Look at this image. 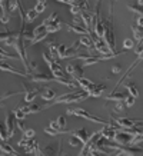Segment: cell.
<instances>
[{
  "label": "cell",
  "instance_id": "obj_1",
  "mask_svg": "<svg viewBox=\"0 0 143 156\" xmlns=\"http://www.w3.org/2000/svg\"><path fill=\"white\" fill-rule=\"evenodd\" d=\"M89 98V95L86 93L85 90L83 92H79V90H75V92H70V93H65V95L59 96V98H54L53 100L47 102V103L42 106V109H49L54 106V105H72V103H80V102H85L86 99Z\"/></svg>",
  "mask_w": 143,
  "mask_h": 156
},
{
  "label": "cell",
  "instance_id": "obj_2",
  "mask_svg": "<svg viewBox=\"0 0 143 156\" xmlns=\"http://www.w3.org/2000/svg\"><path fill=\"white\" fill-rule=\"evenodd\" d=\"M103 40L110 48L112 52L116 50V39H114V30H113V2L109 6V17L105 20V33H103Z\"/></svg>",
  "mask_w": 143,
  "mask_h": 156
},
{
  "label": "cell",
  "instance_id": "obj_3",
  "mask_svg": "<svg viewBox=\"0 0 143 156\" xmlns=\"http://www.w3.org/2000/svg\"><path fill=\"white\" fill-rule=\"evenodd\" d=\"M66 113L67 115H73V116H79V118H83V119H87V120H90V122L100 123V125H107V123H109V120H105V119L99 118V116L90 113L89 110H86V109H83V108L70 106V108L66 109Z\"/></svg>",
  "mask_w": 143,
  "mask_h": 156
},
{
  "label": "cell",
  "instance_id": "obj_4",
  "mask_svg": "<svg viewBox=\"0 0 143 156\" xmlns=\"http://www.w3.org/2000/svg\"><path fill=\"white\" fill-rule=\"evenodd\" d=\"M43 24L46 26V30L49 33H56L62 29V20H60L57 13H52L49 17H46L43 20Z\"/></svg>",
  "mask_w": 143,
  "mask_h": 156
},
{
  "label": "cell",
  "instance_id": "obj_5",
  "mask_svg": "<svg viewBox=\"0 0 143 156\" xmlns=\"http://www.w3.org/2000/svg\"><path fill=\"white\" fill-rule=\"evenodd\" d=\"M100 137V132L99 130H96V132H93L89 136V139L86 140V143H83V147H82V151L79 155L85 156V155H96L95 152V145H96V140Z\"/></svg>",
  "mask_w": 143,
  "mask_h": 156
},
{
  "label": "cell",
  "instance_id": "obj_6",
  "mask_svg": "<svg viewBox=\"0 0 143 156\" xmlns=\"http://www.w3.org/2000/svg\"><path fill=\"white\" fill-rule=\"evenodd\" d=\"M49 36V32L46 30V26L44 24H39V26H36V27L33 29V36H32V39H30V44L32 46H34V44H37L39 42H42V40H44V39Z\"/></svg>",
  "mask_w": 143,
  "mask_h": 156
},
{
  "label": "cell",
  "instance_id": "obj_7",
  "mask_svg": "<svg viewBox=\"0 0 143 156\" xmlns=\"http://www.w3.org/2000/svg\"><path fill=\"white\" fill-rule=\"evenodd\" d=\"M112 119V118H110ZM114 122V125H117V128H123V129H130V128H134V126H142V120H134V119H130V118H114L112 119Z\"/></svg>",
  "mask_w": 143,
  "mask_h": 156
},
{
  "label": "cell",
  "instance_id": "obj_8",
  "mask_svg": "<svg viewBox=\"0 0 143 156\" xmlns=\"http://www.w3.org/2000/svg\"><path fill=\"white\" fill-rule=\"evenodd\" d=\"M27 79L33 83H49V82H56L52 75L47 73H42V72H36V73H29Z\"/></svg>",
  "mask_w": 143,
  "mask_h": 156
},
{
  "label": "cell",
  "instance_id": "obj_9",
  "mask_svg": "<svg viewBox=\"0 0 143 156\" xmlns=\"http://www.w3.org/2000/svg\"><path fill=\"white\" fill-rule=\"evenodd\" d=\"M66 73L70 76L72 79L77 80V79L83 77V67H82V65H79V63H67Z\"/></svg>",
  "mask_w": 143,
  "mask_h": 156
},
{
  "label": "cell",
  "instance_id": "obj_10",
  "mask_svg": "<svg viewBox=\"0 0 143 156\" xmlns=\"http://www.w3.org/2000/svg\"><path fill=\"white\" fill-rule=\"evenodd\" d=\"M92 42H93V49L96 52H99L100 55H109L112 53L110 48L106 44V42L103 40V37H97V36H92Z\"/></svg>",
  "mask_w": 143,
  "mask_h": 156
},
{
  "label": "cell",
  "instance_id": "obj_11",
  "mask_svg": "<svg viewBox=\"0 0 143 156\" xmlns=\"http://www.w3.org/2000/svg\"><path fill=\"white\" fill-rule=\"evenodd\" d=\"M7 5H9V0H0V22L3 26H6L12 19V13L9 12Z\"/></svg>",
  "mask_w": 143,
  "mask_h": 156
},
{
  "label": "cell",
  "instance_id": "obj_12",
  "mask_svg": "<svg viewBox=\"0 0 143 156\" xmlns=\"http://www.w3.org/2000/svg\"><path fill=\"white\" fill-rule=\"evenodd\" d=\"M6 132H7V139L13 137L14 130H16V118L12 112H6Z\"/></svg>",
  "mask_w": 143,
  "mask_h": 156
},
{
  "label": "cell",
  "instance_id": "obj_13",
  "mask_svg": "<svg viewBox=\"0 0 143 156\" xmlns=\"http://www.w3.org/2000/svg\"><path fill=\"white\" fill-rule=\"evenodd\" d=\"M24 151H26V153H27V155H37V156L42 155L40 145H39L37 140H34L33 137H32V139H29L27 145L24 146Z\"/></svg>",
  "mask_w": 143,
  "mask_h": 156
},
{
  "label": "cell",
  "instance_id": "obj_14",
  "mask_svg": "<svg viewBox=\"0 0 143 156\" xmlns=\"http://www.w3.org/2000/svg\"><path fill=\"white\" fill-rule=\"evenodd\" d=\"M23 87H24V102L26 103H32L36 98L40 89L39 87H32V86H27L26 83H23Z\"/></svg>",
  "mask_w": 143,
  "mask_h": 156
},
{
  "label": "cell",
  "instance_id": "obj_15",
  "mask_svg": "<svg viewBox=\"0 0 143 156\" xmlns=\"http://www.w3.org/2000/svg\"><path fill=\"white\" fill-rule=\"evenodd\" d=\"M67 27H69L70 32H73V33H76V34H80V36H92V32L89 29H86L83 24H77L76 22L70 23Z\"/></svg>",
  "mask_w": 143,
  "mask_h": 156
},
{
  "label": "cell",
  "instance_id": "obj_16",
  "mask_svg": "<svg viewBox=\"0 0 143 156\" xmlns=\"http://www.w3.org/2000/svg\"><path fill=\"white\" fill-rule=\"evenodd\" d=\"M80 19H82V22H83V26L92 32V29H93V20H95V14L92 13V12H89V10H87V12H82Z\"/></svg>",
  "mask_w": 143,
  "mask_h": 156
},
{
  "label": "cell",
  "instance_id": "obj_17",
  "mask_svg": "<svg viewBox=\"0 0 143 156\" xmlns=\"http://www.w3.org/2000/svg\"><path fill=\"white\" fill-rule=\"evenodd\" d=\"M40 96H42L43 100H46V102H50V100H53L54 98H56L57 92L54 89H52V87H43V89H40Z\"/></svg>",
  "mask_w": 143,
  "mask_h": 156
},
{
  "label": "cell",
  "instance_id": "obj_18",
  "mask_svg": "<svg viewBox=\"0 0 143 156\" xmlns=\"http://www.w3.org/2000/svg\"><path fill=\"white\" fill-rule=\"evenodd\" d=\"M0 152L3 155H12V156H19V152L14 151L6 140H0Z\"/></svg>",
  "mask_w": 143,
  "mask_h": 156
},
{
  "label": "cell",
  "instance_id": "obj_19",
  "mask_svg": "<svg viewBox=\"0 0 143 156\" xmlns=\"http://www.w3.org/2000/svg\"><path fill=\"white\" fill-rule=\"evenodd\" d=\"M72 136H75L76 139H79V142L83 145V143H86V140L89 139V133H87V130H86L85 128H80V129H77V130H73V132H72Z\"/></svg>",
  "mask_w": 143,
  "mask_h": 156
},
{
  "label": "cell",
  "instance_id": "obj_20",
  "mask_svg": "<svg viewBox=\"0 0 143 156\" xmlns=\"http://www.w3.org/2000/svg\"><path fill=\"white\" fill-rule=\"evenodd\" d=\"M76 82H77V85L80 86V87L85 90L87 95L90 93L92 87H93V85H95V82H92L90 79H86V77H80V79H77Z\"/></svg>",
  "mask_w": 143,
  "mask_h": 156
},
{
  "label": "cell",
  "instance_id": "obj_21",
  "mask_svg": "<svg viewBox=\"0 0 143 156\" xmlns=\"http://www.w3.org/2000/svg\"><path fill=\"white\" fill-rule=\"evenodd\" d=\"M22 109H23V112L26 113V116H27V115L39 113V112L42 110V106L37 103H34V102H32V105H24V106H22Z\"/></svg>",
  "mask_w": 143,
  "mask_h": 156
},
{
  "label": "cell",
  "instance_id": "obj_22",
  "mask_svg": "<svg viewBox=\"0 0 143 156\" xmlns=\"http://www.w3.org/2000/svg\"><path fill=\"white\" fill-rule=\"evenodd\" d=\"M79 42H75L70 48H66V53H65V59H73L79 52Z\"/></svg>",
  "mask_w": 143,
  "mask_h": 156
},
{
  "label": "cell",
  "instance_id": "obj_23",
  "mask_svg": "<svg viewBox=\"0 0 143 156\" xmlns=\"http://www.w3.org/2000/svg\"><path fill=\"white\" fill-rule=\"evenodd\" d=\"M132 32H133V36H134V42H142L143 39V26H138L136 23H133L130 26Z\"/></svg>",
  "mask_w": 143,
  "mask_h": 156
},
{
  "label": "cell",
  "instance_id": "obj_24",
  "mask_svg": "<svg viewBox=\"0 0 143 156\" xmlns=\"http://www.w3.org/2000/svg\"><path fill=\"white\" fill-rule=\"evenodd\" d=\"M79 44H80V46H85V48L87 49L89 55H90L92 50H93V42H92V36H82V37L79 39Z\"/></svg>",
  "mask_w": 143,
  "mask_h": 156
},
{
  "label": "cell",
  "instance_id": "obj_25",
  "mask_svg": "<svg viewBox=\"0 0 143 156\" xmlns=\"http://www.w3.org/2000/svg\"><path fill=\"white\" fill-rule=\"evenodd\" d=\"M37 16H39V13L34 10V7L33 9H27L26 12H24V23L32 24V22H34Z\"/></svg>",
  "mask_w": 143,
  "mask_h": 156
},
{
  "label": "cell",
  "instance_id": "obj_26",
  "mask_svg": "<svg viewBox=\"0 0 143 156\" xmlns=\"http://www.w3.org/2000/svg\"><path fill=\"white\" fill-rule=\"evenodd\" d=\"M106 90V86L105 85H97V83H95L93 85V87H92L90 93H89V96H93V98H100L102 96V93Z\"/></svg>",
  "mask_w": 143,
  "mask_h": 156
},
{
  "label": "cell",
  "instance_id": "obj_27",
  "mask_svg": "<svg viewBox=\"0 0 143 156\" xmlns=\"http://www.w3.org/2000/svg\"><path fill=\"white\" fill-rule=\"evenodd\" d=\"M47 48H49V52H50L49 56L52 57V59H54V60L60 62L59 60V55H57V43L54 42V40H52V42L47 43Z\"/></svg>",
  "mask_w": 143,
  "mask_h": 156
},
{
  "label": "cell",
  "instance_id": "obj_28",
  "mask_svg": "<svg viewBox=\"0 0 143 156\" xmlns=\"http://www.w3.org/2000/svg\"><path fill=\"white\" fill-rule=\"evenodd\" d=\"M124 93L123 92H117V90H114V92H112L110 95L106 96V100H113V102H116V100H123L124 99Z\"/></svg>",
  "mask_w": 143,
  "mask_h": 156
},
{
  "label": "cell",
  "instance_id": "obj_29",
  "mask_svg": "<svg viewBox=\"0 0 143 156\" xmlns=\"http://www.w3.org/2000/svg\"><path fill=\"white\" fill-rule=\"evenodd\" d=\"M124 87L127 89L129 95H132L133 98H139V89L134 86V83H124Z\"/></svg>",
  "mask_w": 143,
  "mask_h": 156
},
{
  "label": "cell",
  "instance_id": "obj_30",
  "mask_svg": "<svg viewBox=\"0 0 143 156\" xmlns=\"http://www.w3.org/2000/svg\"><path fill=\"white\" fill-rule=\"evenodd\" d=\"M46 7H47V0H37V3H36V6H34V10L40 14L46 10Z\"/></svg>",
  "mask_w": 143,
  "mask_h": 156
},
{
  "label": "cell",
  "instance_id": "obj_31",
  "mask_svg": "<svg viewBox=\"0 0 143 156\" xmlns=\"http://www.w3.org/2000/svg\"><path fill=\"white\" fill-rule=\"evenodd\" d=\"M134 44H136V42H134L132 37H127L123 40V44H122V48L124 49V50H132V49H134Z\"/></svg>",
  "mask_w": 143,
  "mask_h": 156
},
{
  "label": "cell",
  "instance_id": "obj_32",
  "mask_svg": "<svg viewBox=\"0 0 143 156\" xmlns=\"http://www.w3.org/2000/svg\"><path fill=\"white\" fill-rule=\"evenodd\" d=\"M127 9L130 12H133L136 14H142L143 13V6L138 5V3H134V5H127Z\"/></svg>",
  "mask_w": 143,
  "mask_h": 156
},
{
  "label": "cell",
  "instance_id": "obj_33",
  "mask_svg": "<svg viewBox=\"0 0 143 156\" xmlns=\"http://www.w3.org/2000/svg\"><path fill=\"white\" fill-rule=\"evenodd\" d=\"M134 100H136V98H133L132 95H126L123 99V103L126 108H132V106H134Z\"/></svg>",
  "mask_w": 143,
  "mask_h": 156
},
{
  "label": "cell",
  "instance_id": "obj_34",
  "mask_svg": "<svg viewBox=\"0 0 143 156\" xmlns=\"http://www.w3.org/2000/svg\"><path fill=\"white\" fill-rule=\"evenodd\" d=\"M66 44H57V55H59V60L65 59V53H66Z\"/></svg>",
  "mask_w": 143,
  "mask_h": 156
},
{
  "label": "cell",
  "instance_id": "obj_35",
  "mask_svg": "<svg viewBox=\"0 0 143 156\" xmlns=\"http://www.w3.org/2000/svg\"><path fill=\"white\" fill-rule=\"evenodd\" d=\"M57 125H59V128L60 129H63V130H66V132H69V130H67V122H66V118H65V116H59V118H57Z\"/></svg>",
  "mask_w": 143,
  "mask_h": 156
},
{
  "label": "cell",
  "instance_id": "obj_36",
  "mask_svg": "<svg viewBox=\"0 0 143 156\" xmlns=\"http://www.w3.org/2000/svg\"><path fill=\"white\" fill-rule=\"evenodd\" d=\"M13 115H14V118H16V120H23V119L26 118V113L23 112V109L22 108L16 109V110L13 112Z\"/></svg>",
  "mask_w": 143,
  "mask_h": 156
},
{
  "label": "cell",
  "instance_id": "obj_37",
  "mask_svg": "<svg viewBox=\"0 0 143 156\" xmlns=\"http://www.w3.org/2000/svg\"><path fill=\"white\" fill-rule=\"evenodd\" d=\"M124 103H123V100H116V103H114L113 106V110L114 112H123L124 110Z\"/></svg>",
  "mask_w": 143,
  "mask_h": 156
},
{
  "label": "cell",
  "instance_id": "obj_38",
  "mask_svg": "<svg viewBox=\"0 0 143 156\" xmlns=\"http://www.w3.org/2000/svg\"><path fill=\"white\" fill-rule=\"evenodd\" d=\"M34 135H36V130L32 128H27L23 130V136L27 137V139H32V137H34Z\"/></svg>",
  "mask_w": 143,
  "mask_h": 156
},
{
  "label": "cell",
  "instance_id": "obj_39",
  "mask_svg": "<svg viewBox=\"0 0 143 156\" xmlns=\"http://www.w3.org/2000/svg\"><path fill=\"white\" fill-rule=\"evenodd\" d=\"M14 32H9V30H5V32H0V40H7L10 36H13Z\"/></svg>",
  "mask_w": 143,
  "mask_h": 156
},
{
  "label": "cell",
  "instance_id": "obj_40",
  "mask_svg": "<svg viewBox=\"0 0 143 156\" xmlns=\"http://www.w3.org/2000/svg\"><path fill=\"white\" fill-rule=\"evenodd\" d=\"M7 139V132H6V126L0 123V140H6Z\"/></svg>",
  "mask_w": 143,
  "mask_h": 156
},
{
  "label": "cell",
  "instance_id": "obj_41",
  "mask_svg": "<svg viewBox=\"0 0 143 156\" xmlns=\"http://www.w3.org/2000/svg\"><path fill=\"white\" fill-rule=\"evenodd\" d=\"M42 155H54V147H53V146H46V147H43Z\"/></svg>",
  "mask_w": 143,
  "mask_h": 156
},
{
  "label": "cell",
  "instance_id": "obj_42",
  "mask_svg": "<svg viewBox=\"0 0 143 156\" xmlns=\"http://www.w3.org/2000/svg\"><path fill=\"white\" fill-rule=\"evenodd\" d=\"M44 132L47 133V135H50V136H56V135H59V132H57L56 129L50 128V126H47V128H44Z\"/></svg>",
  "mask_w": 143,
  "mask_h": 156
},
{
  "label": "cell",
  "instance_id": "obj_43",
  "mask_svg": "<svg viewBox=\"0 0 143 156\" xmlns=\"http://www.w3.org/2000/svg\"><path fill=\"white\" fill-rule=\"evenodd\" d=\"M69 145H70V146H73V147H76L77 145H80V142H79V139H76L75 136H72L70 139H69Z\"/></svg>",
  "mask_w": 143,
  "mask_h": 156
},
{
  "label": "cell",
  "instance_id": "obj_44",
  "mask_svg": "<svg viewBox=\"0 0 143 156\" xmlns=\"http://www.w3.org/2000/svg\"><path fill=\"white\" fill-rule=\"evenodd\" d=\"M27 142H29V139H27V137L22 136V139H20L19 142H17V145H19L20 147H24V146H26V145H27Z\"/></svg>",
  "mask_w": 143,
  "mask_h": 156
},
{
  "label": "cell",
  "instance_id": "obj_45",
  "mask_svg": "<svg viewBox=\"0 0 143 156\" xmlns=\"http://www.w3.org/2000/svg\"><path fill=\"white\" fill-rule=\"evenodd\" d=\"M120 72H122V66H120V65H114V66L112 67V73H113V75H117Z\"/></svg>",
  "mask_w": 143,
  "mask_h": 156
},
{
  "label": "cell",
  "instance_id": "obj_46",
  "mask_svg": "<svg viewBox=\"0 0 143 156\" xmlns=\"http://www.w3.org/2000/svg\"><path fill=\"white\" fill-rule=\"evenodd\" d=\"M136 24H138V26H143V16L142 14H139L138 20H136Z\"/></svg>",
  "mask_w": 143,
  "mask_h": 156
},
{
  "label": "cell",
  "instance_id": "obj_47",
  "mask_svg": "<svg viewBox=\"0 0 143 156\" xmlns=\"http://www.w3.org/2000/svg\"><path fill=\"white\" fill-rule=\"evenodd\" d=\"M76 0H66V5H73Z\"/></svg>",
  "mask_w": 143,
  "mask_h": 156
},
{
  "label": "cell",
  "instance_id": "obj_48",
  "mask_svg": "<svg viewBox=\"0 0 143 156\" xmlns=\"http://www.w3.org/2000/svg\"><path fill=\"white\" fill-rule=\"evenodd\" d=\"M57 3H62V5H66V0H54Z\"/></svg>",
  "mask_w": 143,
  "mask_h": 156
},
{
  "label": "cell",
  "instance_id": "obj_49",
  "mask_svg": "<svg viewBox=\"0 0 143 156\" xmlns=\"http://www.w3.org/2000/svg\"><path fill=\"white\" fill-rule=\"evenodd\" d=\"M136 3H138V5H140V6H143V0H138Z\"/></svg>",
  "mask_w": 143,
  "mask_h": 156
},
{
  "label": "cell",
  "instance_id": "obj_50",
  "mask_svg": "<svg viewBox=\"0 0 143 156\" xmlns=\"http://www.w3.org/2000/svg\"><path fill=\"white\" fill-rule=\"evenodd\" d=\"M112 2H116V0H112Z\"/></svg>",
  "mask_w": 143,
  "mask_h": 156
}]
</instances>
